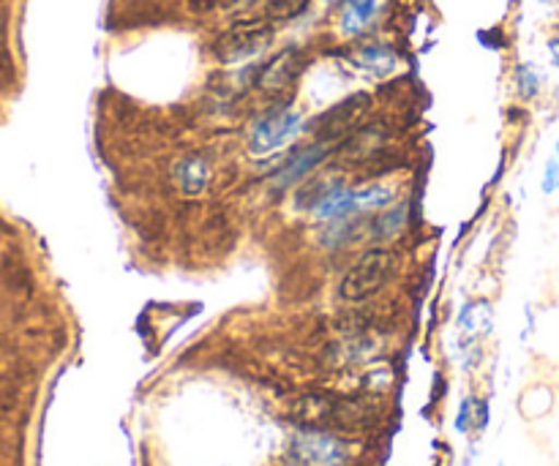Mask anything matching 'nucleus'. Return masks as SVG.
Masks as SVG:
<instances>
[{"instance_id": "obj_18", "label": "nucleus", "mask_w": 559, "mask_h": 466, "mask_svg": "<svg viewBox=\"0 0 559 466\" xmlns=\"http://www.w3.org/2000/svg\"><path fill=\"white\" fill-rule=\"evenodd\" d=\"M549 55H551V63L559 69V33L549 41Z\"/></svg>"}, {"instance_id": "obj_20", "label": "nucleus", "mask_w": 559, "mask_h": 466, "mask_svg": "<svg viewBox=\"0 0 559 466\" xmlns=\"http://www.w3.org/2000/svg\"><path fill=\"white\" fill-rule=\"evenodd\" d=\"M325 3H336V0H325Z\"/></svg>"}, {"instance_id": "obj_2", "label": "nucleus", "mask_w": 559, "mask_h": 466, "mask_svg": "<svg viewBox=\"0 0 559 466\" xmlns=\"http://www.w3.org/2000/svg\"><path fill=\"white\" fill-rule=\"evenodd\" d=\"M371 112V96L369 93L358 91L353 96L342 98L338 104H333L328 112H322L314 120V134L317 142H328V145H342L347 136H353L355 131L364 126L366 115Z\"/></svg>"}, {"instance_id": "obj_15", "label": "nucleus", "mask_w": 559, "mask_h": 466, "mask_svg": "<svg viewBox=\"0 0 559 466\" xmlns=\"http://www.w3.org/2000/svg\"><path fill=\"white\" fill-rule=\"evenodd\" d=\"M309 0H265V9H262V16L267 22H278V20H293V16L304 14Z\"/></svg>"}, {"instance_id": "obj_16", "label": "nucleus", "mask_w": 559, "mask_h": 466, "mask_svg": "<svg viewBox=\"0 0 559 466\" xmlns=\"http://www.w3.org/2000/svg\"><path fill=\"white\" fill-rule=\"evenodd\" d=\"M540 71L533 63H522L516 69V91L522 98H535L540 93Z\"/></svg>"}, {"instance_id": "obj_10", "label": "nucleus", "mask_w": 559, "mask_h": 466, "mask_svg": "<svg viewBox=\"0 0 559 466\" xmlns=\"http://www.w3.org/2000/svg\"><path fill=\"white\" fill-rule=\"evenodd\" d=\"M385 9V0H344L338 14V33L347 38L364 36Z\"/></svg>"}, {"instance_id": "obj_14", "label": "nucleus", "mask_w": 559, "mask_h": 466, "mask_svg": "<svg viewBox=\"0 0 559 466\" xmlns=\"http://www.w3.org/2000/svg\"><path fill=\"white\" fill-rule=\"evenodd\" d=\"M404 224H407V202H399V205L385 207V213L371 224V238L377 243H388V240H393L402 232Z\"/></svg>"}, {"instance_id": "obj_9", "label": "nucleus", "mask_w": 559, "mask_h": 466, "mask_svg": "<svg viewBox=\"0 0 559 466\" xmlns=\"http://www.w3.org/2000/svg\"><path fill=\"white\" fill-rule=\"evenodd\" d=\"M300 69H304V58H300L298 49L289 47L284 49V52L273 55L271 60H265V63L257 69L254 85L260 87L262 93H282L298 80Z\"/></svg>"}, {"instance_id": "obj_13", "label": "nucleus", "mask_w": 559, "mask_h": 466, "mask_svg": "<svg viewBox=\"0 0 559 466\" xmlns=\"http://www.w3.org/2000/svg\"><path fill=\"white\" fill-rule=\"evenodd\" d=\"M393 200H396L393 186H385V183L360 186V189H355V216H358V213L385 211V207L393 205Z\"/></svg>"}, {"instance_id": "obj_5", "label": "nucleus", "mask_w": 559, "mask_h": 466, "mask_svg": "<svg viewBox=\"0 0 559 466\" xmlns=\"http://www.w3.org/2000/svg\"><path fill=\"white\" fill-rule=\"evenodd\" d=\"M289 458L298 466H347L349 451L338 437L325 431H304L289 445Z\"/></svg>"}, {"instance_id": "obj_3", "label": "nucleus", "mask_w": 559, "mask_h": 466, "mask_svg": "<svg viewBox=\"0 0 559 466\" xmlns=\"http://www.w3.org/2000/svg\"><path fill=\"white\" fill-rule=\"evenodd\" d=\"M271 38H273V31H271V22H267L265 16L243 20L216 38V44H213V55H216L222 63H243V60L260 55L262 49L271 44Z\"/></svg>"}, {"instance_id": "obj_19", "label": "nucleus", "mask_w": 559, "mask_h": 466, "mask_svg": "<svg viewBox=\"0 0 559 466\" xmlns=\"http://www.w3.org/2000/svg\"><path fill=\"white\" fill-rule=\"evenodd\" d=\"M197 3H205L207 9H211V5H216V3H227V0H197Z\"/></svg>"}, {"instance_id": "obj_11", "label": "nucleus", "mask_w": 559, "mask_h": 466, "mask_svg": "<svg viewBox=\"0 0 559 466\" xmlns=\"http://www.w3.org/2000/svg\"><path fill=\"white\" fill-rule=\"evenodd\" d=\"M173 180L180 194L189 196V200L205 194V189L211 186V164H207L205 156H197V153L178 158L173 167Z\"/></svg>"}, {"instance_id": "obj_6", "label": "nucleus", "mask_w": 559, "mask_h": 466, "mask_svg": "<svg viewBox=\"0 0 559 466\" xmlns=\"http://www.w3.org/2000/svg\"><path fill=\"white\" fill-rule=\"evenodd\" d=\"M298 418L311 426H347L364 418V409L349 398L306 396L298 404Z\"/></svg>"}, {"instance_id": "obj_7", "label": "nucleus", "mask_w": 559, "mask_h": 466, "mask_svg": "<svg viewBox=\"0 0 559 466\" xmlns=\"http://www.w3.org/2000/svg\"><path fill=\"white\" fill-rule=\"evenodd\" d=\"M336 153V145H328V142H311V145L298 147V151L287 153L282 164L273 172V183L276 189H287V186L300 183V180L311 178L317 167H320L325 158H331Z\"/></svg>"}, {"instance_id": "obj_8", "label": "nucleus", "mask_w": 559, "mask_h": 466, "mask_svg": "<svg viewBox=\"0 0 559 466\" xmlns=\"http://www.w3.org/2000/svg\"><path fill=\"white\" fill-rule=\"evenodd\" d=\"M388 142H391V131L382 123L360 126L353 136H347L342 145H336L333 156L342 158L344 164H369L385 153Z\"/></svg>"}, {"instance_id": "obj_4", "label": "nucleus", "mask_w": 559, "mask_h": 466, "mask_svg": "<svg viewBox=\"0 0 559 466\" xmlns=\"http://www.w3.org/2000/svg\"><path fill=\"white\" fill-rule=\"evenodd\" d=\"M304 129V115H298L295 109L278 107L271 112L262 115L254 123L249 134V151L251 156H265V153L278 151V147L287 145L298 131Z\"/></svg>"}, {"instance_id": "obj_12", "label": "nucleus", "mask_w": 559, "mask_h": 466, "mask_svg": "<svg viewBox=\"0 0 559 466\" xmlns=\"http://www.w3.org/2000/svg\"><path fill=\"white\" fill-rule=\"evenodd\" d=\"M355 63L371 76H388L396 69L399 58L391 47H382V44H369V47H360L355 52Z\"/></svg>"}, {"instance_id": "obj_1", "label": "nucleus", "mask_w": 559, "mask_h": 466, "mask_svg": "<svg viewBox=\"0 0 559 466\" xmlns=\"http://www.w3.org/2000/svg\"><path fill=\"white\" fill-rule=\"evenodd\" d=\"M393 271H396V256H393V251L369 249L344 273L342 284H338V292L349 303H364V300L374 298L391 282Z\"/></svg>"}, {"instance_id": "obj_17", "label": "nucleus", "mask_w": 559, "mask_h": 466, "mask_svg": "<svg viewBox=\"0 0 559 466\" xmlns=\"http://www.w3.org/2000/svg\"><path fill=\"white\" fill-rule=\"evenodd\" d=\"M540 191H544L546 196L557 194L559 191V136H557L555 147H551V156L546 158L544 178H540Z\"/></svg>"}]
</instances>
